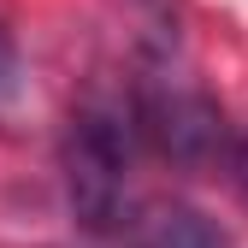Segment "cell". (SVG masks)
I'll return each instance as SVG.
<instances>
[{
    "label": "cell",
    "instance_id": "cell-1",
    "mask_svg": "<svg viewBox=\"0 0 248 248\" xmlns=\"http://www.w3.org/2000/svg\"><path fill=\"white\" fill-rule=\"evenodd\" d=\"M136 118L130 95L89 89L65 118L59 166H65V201L83 231H118L130 219V166H136Z\"/></svg>",
    "mask_w": 248,
    "mask_h": 248
},
{
    "label": "cell",
    "instance_id": "cell-2",
    "mask_svg": "<svg viewBox=\"0 0 248 248\" xmlns=\"http://www.w3.org/2000/svg\"><path fill=\"white\" fill-rule=\"evenodd\" d=\"M130 118H136V136L171 160L177 171H207L231 154V124L225 107L207 95L201 83L189 77H171V71H148L130 89Z\"/></svg>",
    "mask_w": 248,
    "mask_h": 248
},
{
    "label": "cell",
    "instance_id": "cell-3",
    "mask_svg": "<svg viewBox=\"0 0 248 248\" xmlns=\"http://www.w3.org/2000/svg\"><path fill=\"white\" fill-rule=\"evenodd\" d=\"M136 236L142 248H231V236L195 207H154Z\"/></svg>",
    "mask_w": 248,
    "mask_h": 248
},
{
    "label": "cell",
    "instance_id": "cell-4",
    "mask_svg": "<svg viewBox=\"0 0 248 248\" xmlns=\"http://www.w3.org/2000/svg\"><path fill=\"white\" fill-rule=\"evenodd\" d=\"M18 89H24V59H18V42H12V30L0 24V112H6L18 101Z\"/></svg>",
    "mask_w": 248,
    "mask_h": 248
},
{
    "label": "cell",
    "instance_id": "cell-5",
    "mask_svg": "<svg viewBox=\"0 0 248 248\" xmlns=\"http://www.w3.org/2000/svg\"><path fill=\"white\" fill-rule=\"evenodd\" d=\"M225 166H231V177H236V189H242V201H248V130L231 142V154H225Z\"/></svg>",
    "mask_w": 248,
    "mask_h": 248
}]
</instances>
